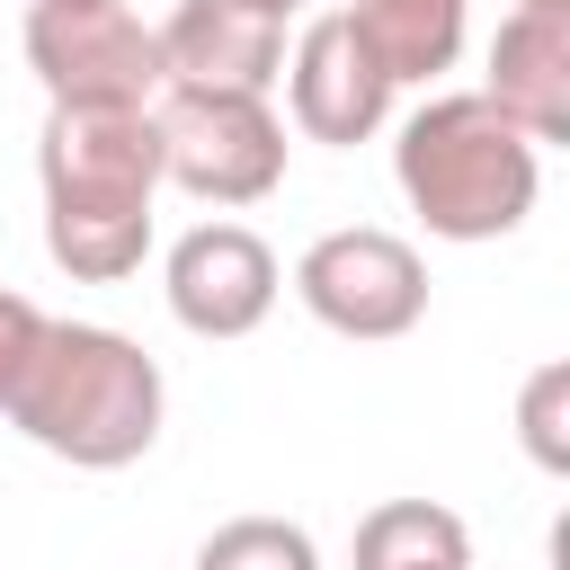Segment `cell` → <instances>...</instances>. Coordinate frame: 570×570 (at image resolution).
Here are the masks:
<instances>
[{"instance_id": "6da1fadb", "label": "cell", "mask_w": 570, "mask_h": 570, "mask_svg": "<svg viewBox=\"0 0 570 570\" xmlns=\"http://www.w3.org/2000/svg\"><path fill=\"white\" fill-rule=\"evenodd\" d=\"M160 365L107 321H45L0 374V419L71 472H125L160 445Z\"/></svg>"}, {"instance_id": "7a4b0ae2", "label": "cell", "mask_w": 570, "mask_h": 570, "mask_svg": "<svg viewBox=\"0 0 570 570\" xmlns=\"http://www.w3.org/2000/svg\"><path fill=\"white\" fill-rule=\"evenodd\" d=\"M45 187V258L71 285H125L151 258V196H160V134L151 107H45L36 142Z\"/></svg>"}, {"instance_id": "3957f363", "label": "cell", "mask_w": 570, "mask_h": 570, "mask_svg": "<svg viewBox=\"0 0 570 570\" xmlns=\"http://www.w3.org/2000/svg\"><path fill=\"white\" fill-rule=\"evenodd\" d=\"M392 178H401L410 214H419L436 240H508V232L534 214L543 151H534L481 89H436L428 107L401 116Z\"/></svg>"}, {"instance_id": "277c9868", "label": "cell", "mask_w": 570, "mask_h": 570, "mask_svg": "<svg viewBox=\"0 0 570 570\" xmlns=\"http://www.w3.org/2000/svg\"><path fill=\"white\" fill-rule=\"evenodd\" d=\"M160 187H187L196 205H258L285 187V125L267 98L240 89H160Z\"/></svg>"}, {"instance_id": "5b68a950", "label": "cell", "mask_w": 570, "mask_h": 570, "mask_svg": "<svg viewBox=\"0 0 570 570\" xmlns=\"http://www.w3.org/2000/svg\"><path fill=\"white\" fill-rule=\"evenodd\" d=\"M27 71L45 80L53 107H151L169 89L160 71V36L125 9V0H27Z\"/></svg>"}, {"instance_id": "8992f818", "label": "cell", "mask_w": 570, "mask_h": 570, "mask_svg": "<svg viewBox=\"0 0 570 570\" xmlns=\"http://www.w3.org/2000/svg\"><path fill=\"white\" fill-rule=\"evenodd\" d=\"M294 303L338 338H410L428 321V258L383 223H347L294 258Z\"/></svg>"}, {"instance_id": "52a82bcc", "label": "cell", "mask_w": 570, "mask_h": 570, "mask_svg": "<svg viewBox=\"0 0 570 570\" xmlns=\"http://www.w3.org/2000/svg\"><path fill=\"white\" fill-rule=\"evenodd\" d=\"M160 294H169V321L178 330H196V338H249L276 312L285 267H276V249L249 223H196V232L169 240Z\"/></svg>"}, {"instance_id": "ba28073f", "label": "cell", "mask_w": 570, "mask_h": 570, "mask_svg": "<svg viewBox=\"0 0 570 570\" xmlns=\"http://www.w3.org/2000/svg\"><path fill=\"white\" fill-rule=\"evenodd\" d=\"M276 80H285V107H294L303 142H374L383 116H392V80L365 53V36L347 27V9H321L294 36V53H285Z\"/></svg>"}, {"instance_id": "9c48e42d", "label": "cell", "mask_w": 570, "mask_h": 570, "mask_svg": "<svg viewBox=\"0 0 570 570\" xmlns=\"http://www.w3.org/2000/svg\"><path fill=\"white\" fill-rule=\"evenodd\" d=\"M160 36V71L169 89H240L267 98L285 71V18L258 0H178Z\"/></svg>"}, {"instance_id": "30bf717a", "label": "cell", "mask_w": 570, "mask_h": 570, "mask_svg": "<svg viewBox=\"0 0 570 570\" xmlns=\"http://www.w3.org/2000/svg\"><path fill=\"white\" fill-rule=\"evenodd\" d=\"M481 98L534 142H570V9H508L490 36V80Z\"/></svg>"}, {"instance_id": "8fae6325", "label": "cell", "mask_w": 570, "mask_h": 570, "mask_svg": "<svg viewBox=\"0 0 570 570\" xmlns=\"http://www.w3.org/2000/svg\"><path fill=\"white\" fill-rule=\"evenodd\" d=\"M463 9L472 0H347V27L383 62V80H436L463 53Z\"/></svg>"}, {"instance_id": "7c38bea8", "label": "cell", "mask_w": 570, "mask_h": 570, "mask_svg": "<svg viewBox=\"0 0 570 570\" xmlns=\"http://www.w3.org/2000/svg\"><path fill=\"white\" fill-rule=\"evenodd\" d=\"M356 570H472V534L436 499H383L356 517Z\"/></svg>"}, {"instance_id": "4fadbf2b", "label": "cell", "mask_w": 570, "mask_h": 570, "mask_svg": "<svg viewBox=\"0 0 570 570\" xmlns=\"http://www.w3.org/2000/svg\"><path fill=\"white\" fill-rule=\"evenodd\" d=\"M196 570H321V543L294 517H223L196 543Z\"/></svg>"}, {"instance_id": "5bb4252c", "label": "cell", "mask_w": 570, "mask_h": 570, "mask_svg": "<svg viewBox=\"0 0 570 570\" xmlns=\"http://www.w3.org/2000/svg\"><path fill=\"white\" fill-rule=\"evenodd\" d=\"M517 428H525V454H534L543 472H570V436H561V428H570V365H561V356L525 374Z\"/></svg>"}, {"instance_id": "9a60e30c", "label": "cell", "mask_w": 570, "mask_h": 570, "mask_svg": "<svg viewBox=\"0 0 570 570\" xmlns=\"http://www.w3.org/2000/svg\"><path fill=\"white\" fill-rule=\"evenodd\" d=\"M27 330H36V303H27L18 285H0V374H9V356L27 347Z\"/></svg>"}, {"instance_id": "2e32d148", "label": "cell", "mask_w": 570, "mask_h": 570, "mask_svg": "<svg viewBox=\"0 0 570 570\" xmlns=\"http://www.w3.org/2000/svg\"><path fill=\"white\" fill-rule=\"evenodd\" d=\"M258 9H276V18H294V9H303V0H258Z\"/></svg>"}, {"instance_id": "e0dca14e", "label": "cell", "mask_w": 570, "mask_h": 570, "mask_svg": "<svg viewBox=\"0 0 570 570\" xmlns=\"http://www.w3.org/2000/svg\"><path fill=\"white\" fill-rule=\"evenodd\" d=\"M517 9H570V0H517Z\"/></svg>"}]
</instances>
